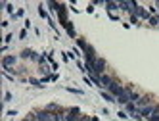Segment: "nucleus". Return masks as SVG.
I'll list each match as a JSON object with an SVG mask.
<instances>
[{
  "mask_svg": "<svg viewBox=\"0 0 159 121\" xmlns=\"http://www.w3.org/2000/svg\"><path fill=\"white\" fill-rule=\"evenodd\" d=\"M107 91L113 94V96H117V98H121L123 94H125V91H127V89H125V86H121V85H117L115 81H113L109 86H107Z\"/></svg>",
  "mask_w": 159,
  "mask_h": 121,
  "instance_id": "obj_2",
  "label": "nucleus"
},
{
  "mask_svg": "<svg viewBox=\"0 0 159 121\" xmlns=\"http://www.w3.org/2000/svg\"><path fill=\"white\" fill-rule=\"evenodd\" d=\"M35 115H37L39 121H56V115H58V114L48 112V109H42V112H37Z\"/></svg>",
  "mask_w": 159,
  "mask_h": 121,
  "instance_id": "obj_1",
  "label": "nucleus"
},
{
  "mask_svg": "<svg viewBox=\"0 0 159 121\" xmlns=\"http://www.w3.org/2000/svg\"><path fill=\"white\" fill-rule=\"evenodd\" d=\"M14 62H16V58H12V56H8V58L4 60V67H10V65H14Z\"/></svg>",
  "mask_w": 159,
  "mask_h": 121,
  "instance_id": "obj_3",
  "label": "nucleus"
}]
</instances>
